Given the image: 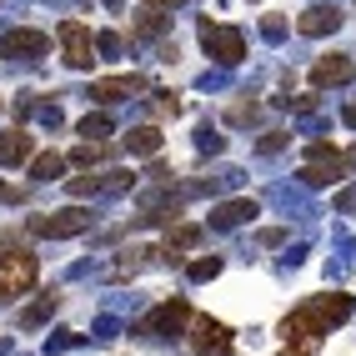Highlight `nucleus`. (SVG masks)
<instances>
[{"instance_id":"obj_1","label":"nucleus","mask_w":356,"mask_h":356,"mask_svg":"<svg viewBox=\"0 0 356 356\" xmlns=\"http://www.w3.org/2000/svg\"><path fill=\"white\" fill-rule=\"evenodd\" d=\"M351 316V296L346 291H331V296H312L301 301L296 312L286 316V326H281V337H286V356H312L321 346V337L331 326H341Z\"/></svg>"},{"instance_id":"obj_2","label":"nucleus","mask_w":356,"mask_h":356,"mask_svg":"<svg viewBox=\"0 0 356 356\" xmlns=\"http://www.w3.org/2000/svg\"><path fill=\"white\" fill-rule=\"evenodd\" d=\"M40 281V261L31 251H6L0 256V296H26Z\"/></svg>"},{"instance_id":"obj_3","label":"nucleus","mask_w":356,"mask_h":356,"mask_svg":"<svg viewBox=\"0 0 356 356\" xmlns=\"http://www.w3.org/2000/svg\"><path fill=\"white\" fill-rule=\"evenodd\" d=\"M201 45L216 65H236L246 56V35L231 31V26H216V20H201Z\"/></svg>"},{"instance_id":"obj_4","label":"nucleus","mask_w":356,"mask_h":356,"mask_svg":"<svg viewBox=\"0 0 356 356\" xmlns=\"http://www.w3.org/2000/svg\"><path fill=\"white\" fill-rule=\"evenodd\" d=\"M31 231L45 236V241H65V236L90 231V211H86V206H60V211H51V216H35Z\"/></svg>"},{"instance_id":"obj_5","label":"nucleus","mask_w":356,"mask_h":356,"mask_svg":"<svg viewBox=\"0 0 356 356\" xmlns=\"http://www.w3.org/2000/svg\"><path fill=\"white\" fill-rule=\"evenodd\" d=\"M186 321H191V306L176 296V301H161V306H156V312L140 321L136 331H140V337H181Z\"/></svg>"},{"instance_id":"obj_6","label":"nucleus","mask_w":356,"mask_h":356,"mask_svg":"<svg viewBox=\"0 0 356 356\" xmlns=\"http://www.w3.org/2000/svg\"><path fill=\"white\" fill-rule=\"evenodd\" d=\"M60 51H65V65L70 70H90V60H96V40H90V31L81 26V20H60Z\"/></svg>"},{"instance_id":"obj_7","label":"nucleus","mask_w":356,"mask_h":356,"mask_svg":"<svg viewBox=\"0 0 356 356\" xmlns=\"http://www.w3.org/2000/svg\"><path fill=\"white\" fill-rule=\"evenodd\" d=\"M45 31H26V26H15V31H6L0 35V56L6 60H31V56H45Z\"/></svg>"},{"instance_id":"obj_8","label":"nucleus","mask_w":356,"mask_h":356,"mask_svg":"<svg viewBox=\"0 0 356 356\" xmlns=\"http://www.w3.org/2000/svg\"><path fill=\"white\" fill-rule=\"evenodd\" d=\"M191 346H196L201 356H231V331H226L221 321H211V316H196Z\"/></svg>"},{"instance_id":"obj_9","label":"nucleus","mask_w":356,"mask_h":356,"mask_svg":"<svg viewBox=\"0 0 356 356\" xmlns=\"http://www.w3.org/2000/svg\"><path fill=\"white\" fill-rule=\"evenodd\" d=\"M356 76V65L346 60V56H321L316 65H312V86H346Z\"/></svg>"},{"instance_id":"obj_10","label":"nucleus","mask_w":356,"mask_h":356,"mask_svg":"<svg viewBox=\"0 0 356 356\" xmlns=\"http://www.w3.org/2000/svg\"><path fill=\"white\" fill-rule=\"evenodd\" d=\"M337 26H341V10H337V6H312V10L296 20L301 35H331Z\"/></svg>"},{"instance_id":"obj_11","label":"nucleus","mask_w":356,"mask_h":356,"mask_svg":"<svg viewBox=\"0 0 356 356\" xmlns=\"http://www.w3.org/2000/svg\"><path fill=\"white\" fill-rule=\"evenodd\" d=\"M251 216H261L256 201H226V206L211 211V226H216V231H231V226H241V221H251Z\"/></svg>"},{"instance_id":"obj_12","label":"nucleus","mask_w":356,"mask_h":356,"mask_svg":"<svg viewBox=\"0 0 356 356\" xmlns=\"http://www.w3.org/2000/svg\"><path fill=\"white\" fill-rule=\"evenodd\" d=\"M140 86H146V81H136V76H115V81H96V86H90V96H96L101 106H115V101L136 96Z\"/></svg>"},{"instance_id":"obj_13","label":"nucleus","mask_w":356,"mask_h":356,"mask_svg":"<svg viewBox=\"0 0 356 356\" xmlns=\"http://www.w3.org/2000/svg\"><path fill=\"white\" fill-rule=\"evenodd\" d=\"M35 151V140L26 131H0V165H20V161H31Z\"/></svg>"},{"instance_id":"obj_14","label":"nucleus","mask_w":356,"mask_h":356,"mask_svg":"<svg viewBox=\"0 0 356 356\" xmlns=\"http://www.w3.org/2000/svg\"><path fill=\"white\" fill-rule=\"evenodd\" d=\"M196 241H201V226H176L171 236H165L161 251H165V261H181V251H191Z\"/></svg>"},{"instance_id":"obj_15","label":"nucleus","mask_w":356,"mask_h":356,"mask_svg":"<svg viewBox=\"0 0 356 356\" xmlns=\"http://www.w3.org/2000/svg\"><path fill=\"white\" fill-rule=\"evenodd\" d=\"M126 151H131V156H156V151H161V131H156V126H136V131L126 136Z\"/></svg>"},{"instance_id":"obj_16","label":"nucleus","mask_w":356,"mask_h":356,"mask_svg":"<svg viewBox=\"0 0 356 356\" xmlns=\"http://www.w3.org/2000/svg\"><path fill=\"white\" fill-rule=\"evenodd\" d=\"M31 176H35V181H60V176H65V156H60V151L31 156Z\"/></svg>"},{"instance_id":"obj_17","label":"nucleus","mask_w":356,"mask_h":356,"mask_svg":"<svg viewBox=\"0 0 356 356\" xmlns=\"http://www.w3.org/2000/svg\"><path fill=\"white\" fill-rule=\"evenodd\" d=\"M56 306H60V296H40L35 306H26V312H20V326L35 331L40 321H51V316H56Z\"/></svg>"},{"instance_id":"obj_18","label":"nucleus","mask_w":356,"mask_h":356,"mask_svg":"<svg viewBox=\"0 0 356 356\" xmlns=\"http://www.w3.org/2000/svg\"><path fill=\"white\" fill-rule=\"evenodd\" d=\"M70 161H76V165H96V161H106V140H81V146L70 151Z\"/></svg>"},{"instance_id":"obj_19","label":"nucleus","mask_w":356,"mask_h":356,"mask_svg":"<svg viewBox=\"0 0 356 356\" xmlns=\"http://www.w3.org/2000/svg\"><path fill=\"white\" fill-rule=\"evenodd\" d=\"M161 31H165V10H156V6H151V10H140L136 35H146V40H151V35H161Z\"/></svg>"},{"instance_id":"obj_20","label":"nucleus","mask_w":356,"mask_h":356,"mask_svg":"<svg viewBox=\"0 0 356 356\" xmlns=\"http://www.w3.org/2000/svg\"><path fill=\"white\" fill-rule=\"evenodd\" d=\"M131 186H136L131 171H111V176H101V196H121V191H131Z\"/></svg>"},{"instance_id":"obj_21","label":"nucleus","mask_w":356,"mask_h":356,"mask_svg":"<svg viewBox=\"0 0 356 356\" xmlns=\"http://www.w3.org/2000/svg\"><path fill=\"white\" fill-rule=\"evenodd\" d=\"M81 136H86V140H106V136H111V115H86V121H81Z\"/></svg>"},{"instance_id":"obj_22","label":"nucleus","mask_w":356,"mask_h":356,"mask_svg":"<svg viewBox=\"0 0 356 356\" xmlns=\"http://www.w3.org/2000/svg\"><path fill=\"white\" fill-rule=\"evenodd\" d=\"M211 276H221V261H216V256L191 261V281H211Z\"/></svg>"},{"instance_id":"obj_23","label":"nucleus","mask_w":356,"mask_h":356,"mask_svg":"<svg viewBox=\"0 0 356 356\" xmlns=\"http://www.w3.org/2000/svg\"><path fill=\"white\" fill-rule=\"evenodd\" d=\"M70 196H76V201L101 196V176H81V181H70Z\"/></svg>"},{"instance_id":"obj_24","label":"nucleus","mask_w":356,"mask_h":356,"mask_svg":"<svg viewBox=\"0 0 356 356\" xmlns=\"http://www.w3.org/2000/svg\"><path fill=\"white\" fill-rule=\"evenodd\" d=\"M281 146H286V131H266V136L256 140V151H261V156H276Z\"/></svg>"},{"instance_id":"obj_25","label":"nucleus","mask_w":356,"mask_h":356,"mask_svg":"<svg viewBox=\"0 0 356 356\" xmlns=\"http://www.w3.org/2000/svg\"><path fill=\"white\" fill-rule=\"evenodd\" d=\"M96 51H106V56L115 60V56H121V51H126V40H121V35H115V31H106V35H96Z\"/></svg>"},{"instance_id":"obj_26","label":"nucleus","mask_w":356,"mask_h":356,"mask_svg":"<svg viewBox=\"0 0 356 356\" xmlns=\"http://www.w3.org/2000/svg\"><path fill=\"white\" fill-rule=\"evenodd\" d=\"M261 31H266L271 40H281V35H286V20H276V15H266V20H261Z\"/></svg>"},{"instance_id":"obj_27","label":"nucleus","mask_w":356,"mask_h":356,"mask_svg":"<svg viewBox=\"0 0 356 356\" xmlns=\"http://www.w3.org/2000/svg\"><path fill=\"white\" fill-rule=\"evenodd\" d=\"M196 146H201V151H221V136H216V131H211V126H206V131L196 136Z\"/></svg>"},{"instance_id":"obj_28","label":"nucleus","mask_w":356,"mask_h":356,"mask_svg":"<svg viewBox=\"0 0 356 356\" xmlns=\"http://www.w3.org/2000/svg\"><path fill=\"white\" fill-rule=\"evenodd\" d=\"M181 111V101L176 96H165V90H161V101H156V115H176Z\"/></svg>"},{"instance_id":"obj_29","label":"nucleus","mask_w":356,"mask_h":356,"mask_svg":"<svg viewBox=\"0 0 356 356\" xmlns=\"http://www.w3.org/2000/svg\"><path fill=\"white\" fill-rule=\"evenodd\" d=\"M231 121H236V126H246V121H256V106H231Z\"/></svg>"},{"instance_id":"obj_30","label":"nucleus","mask_w":356,"mask_h":356,"mask_svg":"<svg viewBox=\"0 0 356 356\" xmlns=\"http://www.w3.org/2000/svg\"><path fill=\"white\" fill-rule=\"evenodd\" d=\"M0 201H26V186H0Z\"/></svg>"},{"instance_id":"obj_31","label":"nucleus","mask_w":356,"mask_h":356,"mask_svg":"<svg viewBox=\"0 0 356 356\" xmlns=\"http://www.w3.org/2000/svg\"><path fill=\"white\" fill-rule=\"evenodd\" d=\"M156 10H176V6H186V0H151Z\"/></svg>"},{"instance_id":"obj_32","label":"nucleus","mask_w":356,"mask_h":356,"mask_svg":"<svg viewBox=\"0 0 356 356\" xmlns=\"http://www.w3.org/2000/svg\"><path fill=\"white\" fill-rule=\"evenodd\" d=\"M337 206H341V211H356V191H346V196H341Z\"/></svg>"}]
</instances>
